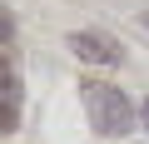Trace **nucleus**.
Wrapping results in <instances>:
<instances>
[{"mask_svg":"<svg viewBox=\"0 0 149 144\" xmlns=\"http://www.w3.org/2000/svg\"><path fill=\"white\" fill-rule=\"evenodd\" d=\"M80 99H85V109H90L95 134L124 139V134L134 129V104H129L124 90H114V85H104V80H85V85H80Z\"/></svg>","mask_w":149,"mask_h":144,"instance_id":"nucleus-1","label":"nucleus"},{"mask_svg":"<svg viewBox=\"0 0 149 144\" xmlns=\"http://www.w3.org/2000/svg\"><path fill=\"white\" fill-rule=\"evenodd\" d=\"M70 50H74V60H85V65H114L119 60V50L104 35H90V30H74L70 35Z\"/></svg>","mask_w":149,"mask_h":144,"instance_id":"nucleus-2","label":"nucleus"},{"mask_svg":"<svg viewBox=\"0 0 149 144\" xmlns=\"http://www.w3.org/2000/svg\"><path fill=\"white\" fill-rule=\"evenodd\" d=\"M15 124H20V109L10 99H0V134H15Z\"/></svg>","mask_w":149,"mask_h":144,"instance_id":"nucleus-3","label":"nucleus"},{"mask_svg":"<svg viewBox=\"0 0 149 144\" xmlns=\"http://www.w3.org/2000/svg\"><path fill=\"white\" fill-rule=\"evenodd\" d=\"M0 99H10V104H15V80H10V70H5V60H0Z\"/></svg>","mask_w":149,"mask_h":144,"instance_id":"nucleus-4","label":"nucleus"},{"mask_svg":"<svg viewBox=\"0 0 149 144\" xmlns=\"http://www.w3.org/2000/svg\"><path fill=\"white\" fill-rule=\"evenodd\" d=\"M15 35V25H10V15H0V40H10Z\"/></svg>","mask_w":149,"mask_h":144,"instance_id":"nucleus-5","label":"nucleus"},{"mask_svg":"<svg viewBox=\"0 0 149 144\" xmlns=\"http://www.w3.org/2000/svg\"><path fill=\"white\" fill-rule=\"evenodd\" d=\"M134 119H139V124H144V129H149V99H144V104H139V109H134Z\"/></svg>","mask_w":149,"mask_h":144,"instance_id":"nucleus-6","label":"nucleus"},{"mask_svg":"<svg viewBox=\"0 0 149 144\" xmlns=\"http://www.w3.org/2000/svg\"><path fill=\"white\" fill-rule=\"evenodd\" d=\"M144 30H149V15H144Z\"/></svg>","mask_w":149,"mask_h":144,"instance_id":"nucleus-7","label":"nucleus"}]
</instances>
